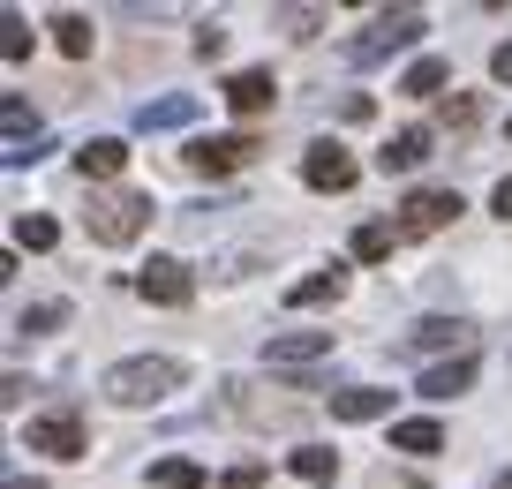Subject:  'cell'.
<instances>
[{
    "instance_id": "f1b7e54d",
    "label": "cell",
    "mask_w": 512,
    "mask_h": 489,
    "mask_svg": "<svg viewBox=\"0 0 512 489\" xmlns=\"http://www.w3.org/2000/svg\"><path fill=\"white\" fill-rule=\"evenodd\" d=\"M196 53H204V61H219V53H226V31H219V23H204V31H196Z\"/></svg>"
},
{
    "instance_id": "30bf717a",
    "label": "cell",
    "mask_w": 512,
    "mask_h": 489,
    "mask_svg": "<svg viewBox=\"0 0 512 489\" xmlns=\"http://www.w3.org/2000/svg\"><path fill=\"white\" fill-rule=\"evenodd\" d=\"M317 354H332V332H272L264 339V362L272 369H302V362H317Z\"/></svg>"
},
{
    "instance_id": "f546056e",
    "label": "cell",
    "mask_w": 512,
    "mask_h": 489,
    "mask_svg": "<svg viewBox=\"0 0 512 489\" xmlns=\"http://www.w3.org/2000/svg\"><path fill=\"white\" fill-rule=\"evenodd\" d=\"M445 121H452V128H467V121H475V98H467V91H460V98H445Z\"/></svg>"
},
{
    "instance_id": "6da1fadb",
    "label": "cell",
    "mask_w": 512,
    "mask_h": 489,
    "mask_svg": "<svg viewBox=\"0 0 512 489\" xmlns=\"http://www.w3.org/2000/svg\"><path fill=\"white\" fill-rule=\"evenodd\" d=\"M174 384H181L174 354H136V362H113L106 369V399H121V407H151V399H166Z\"/></svg>"
},
{
    "instance_id": "277c9868",
    "label": "cell",
    "mask_w": 512,
    "mask_h": 489,
    "mask_svg": "<svg viewBox=\"0 0 512 489\" xmlns=\"http://www.w3.org/2000/svg\"><path fill=\"white\" fill-rule=\"evenodd\" d=\"M256 151H264V143H256L249 128H234V136H196L181 158H189V174H234V166H249Z\"/></svg>"
},
{
    "instance_id": "2e32d148",
    "label": "cell",
    "mask_w": 512,
    "mask_h": 489,
    "mask_svg": "<svg viewBox=\"0 0 512 489\" xmlns=\"http://www.w3.org/2000/svg\"><path fill=\"white\" fill-rule=\"evenodd\" d=\"M332 414H339V422H377V414H392V392H377V384H347V392H332Z\"/></svg>"
},
{
    "instance_id": "d6a6232c",
    "label": "cell",
    "mask_w": 512,
    "mask_h": 489,
    "mask_svg": "<svg viewBox=\"0 0 512 489\" xmlns=\"http://www.w3.org/2000/svg\"><path fill=\"white\" fill-rule=\"evenodd\" d=\"M505 489H512V467H505Z\"/></svg>"
},
{
    "instance_id": "603a6c76",
    "label": "cell",
    "mask_w": 512,
    "mask_h": 489,
    "mask_svg": "<svg viewBox=\"0 0 512 489\" xmlns=\"http://www.w3.org/2000/svg\"><path fill=\"white\" fill-rule=\"evenodd\" d=\"M151 489H204V467H196V459H159V467H151Z\"/></svg>"
},
{
    "instance_id": "8fae6325",
    "label": "cell",
    "mask_w": 512,
    "mask_h": 489,
    "mask_svg": "<svg viewBox=\"0 0 512 489\" xmlns=\"http://www.w3.org/2000/svg\"><path fill=\"white\" fill-rule=\"evenodd\" d=\"M467 339H475L467 324H452V316H430V324H415L400 347H407V354H445V347H460V354H467Z\"/></svg>"
},
{
    "instance_id": "8992f818",
    "label": "cell",
    "mask_w": 512,
    "mask_h": 489,
    "mask_svg": "<svg viewBox=\"0 0 512 489\" xmlns=\"http://www.w3.org/2000/svg\"><path fill=\"white\" fill-rule=\"evenodd\" d=\"M23 444H31V452H53V459H83L91 452V437H83L76 414H38V422L23 429Z\"/></svg>"
},
{
    "instance_id": "9a60e30c",
    "label": "cell",
    "mask_w": 512,
    "mask_h": 489,
    "mask_svg": "<svg viewBox=\"0 0 512 489\" xmlns=\"http://www.w3.org/2000/svg\"><path fill=\"white\" fill-rule=\"evenodd\" d=\"M339 294H347V271H309V279H294L287 286V309H324V301H339Z\"/></svg>"
},
{
    "instance_id": "44dd1931",
    "label": "cell",
    "mask_w": 512,
    "mask_h": 489,
    "mask_svg": "<svg viewBox=\"0 0 512 489\" xmlns=\"http://www.w3.org/2000/svg\"><path fill=\"white\" fill-rule=\"evenodd\" d=\"M53 241H61V226H53L46 211H23V219H16V249H38V256H46Z\"/></svg>"
},
{
    "instance_id": "4fadbf2b",
    "label": "cell",
    "mask_w": 512,
    "mask_h": 489,
    "mask_svg": "<svg viewBox=\"0 0 512 489\" xmlns=\"http://www.w3.org/2000/svg\"><path fill=\"white\" fill-rule=\"evenodd\" d=\"M467 384H475V354H452V362L422 369V399H460Z\"/></svg>"
},
{
    "instance_id": "484cf974",
    "label": "cell",
    "mask_w": 512,
    "mask_h": 489,
    "mask_svg": "<svg viewBox=\"0 0 512 489\" xmlns=\"http://www.w3.org/2000/svg\"><path fill=\"white\" fill-rule=\"evenodd\" d=\"M53 324H68V301H38V309L16 316V332H53Z\"/></svg>"
},
{
    "instance_id": "4316f807",
    "label": "cell",
    "mask_w": 512,
    "mask_h": 489,
    "mask_svg": "<svg viewBox=\"0 0 512 489\" xmlns=\"http://www.w3.org/2000/svg\"><path fill=\"white\" fill-rule=\"evenodd\" d=\"M0 53H8V61L31 53V23H23V16H0Z\"/></svg>"
},
{
    "instance_id": "1f68e13d",
    "label": "cell",
    "mask_w": 512,
    "mask_h": 489,
    "mask_svg": "<svg viewBox=\"0 0 512 489\" xmlns=\"http://www.w3.org/2000/svg\"><path fill=\"white\" fill-rule=\"evenodd\" d=\"M490 76H497V83H512V46H497V53H490Z\"/></svg>"
},
{
    "instance_id": "3957f363",
    "label": "cell",
    "mask_w": 512,
    "mask_h": 489,
    "mask_svg": "<svg viewBox=\"0 0 512 489\" xmlns=\"http://www.w3.org/2000/svg\"><path fill=\"white\" fill-rule=\"evenodd\" d=\"M415 38H422V8H384L362 38H347V61L354 68H377V61H392V53H407Z\"/></svg>"
},
{
    "instance_id": "52a82bcc",
    "label": "cell",
    "mask_w": 512,
    "mask_h": 489,
    "mask_svg": "<svg viewBox=\"0 0 512 489\" xmlns=\"http://www.w3.org/2000/svg\"><path fill=\"white\" fill-rule=\"evenodd\" d=\"M460 219V196L452 189H415L400 204V234H437V226H452Z\"/></svg>"
},
{
    "instance_id": "7a4b0ae2",
    "label": "cell",
    "mask_w": 512,
    "mask_h": 489,
    "mask_svg": "<svg viewBox=\"0 0 512 489\" xmlns=\"http://www.w3.org/2000/svg\"><path fill=\"white\" fill-rule=\"evenodd\" d=\"M83 226H91V241H106V249H128V241L151 226V196L144 189H106V196H91Z\"/></svg>"
},
{
    "instance_id": "ba28073f",
    "label": "cell",
    "mask_w": 512,
    "mask_h": 489,
    "mask_svg": "<svg viewBox=\"0 0 512 489\" xmlns=\"http://www.w3.org/2000/svg\"><path fill=\"white\" fill-rule=\"evenodd\" d=\"M226 106H234L241 121L272 113V106H279V83H272V68H241V76H226Z\"/></svg>"
},
{
    "instance_id": "5bb4252c",
    "label": "cell",
    "mask_w": 512,
    "mask_h": 489,
    "mask_svg": "<svg viewBox=\"0 0 512 489\" xmlns=\"http://www.w3.org/2000/svg\"><path fill=\"white\" fill-rule=\"evenodd\" d=\"M76 166H83V181H113V174L128 166V143H121V136H91V143L76 151Z\"/></svg>"
},
{
    "instance_id": "cb8c5ba5",
    "label": "cell",
    "mask_w": 512,
    "mask_h": 489,
    "mask_svg": "<svg viewBox=\"0 0 512 489\" xmlns=\"http://www.w3.org/2000/svg\"><path fill=\"white\" fill-rule=\"evenodd\" d=\"M445 76H452L445 61H415V68L400 76V91H407V98H437V91H445Z\"/></svg>"
},
{
    "instance_id": "7c38bea8",
    "label": "cell",
    "mask_w": 512,
    "mask_h": 489,
    "mask_svg": "<svg viewBox=\"0 0 512 489\" xmlns=\"http://www.w3.org/2000/svg\"><path fill=\"white\" fill-rule=\"evenodd\" d=\"M422 158H430V128H400V136L377 151V174H415Z\"/></svg>"
},
{
    "instance_id": "836d02e7",
    "label": "cell",
    "mask_w": 512,
    "mask_h": 489,
    "mask_svg": "<svg viewBox=\"0 0 512 489\" xmlns=\"http://www.w3.org/2000/svg\"><path fill=\"white\" fill-rule=\"evenodd\" d=\"M505 128H512V121H505Z\"/></svg>"
},
{
    "instance_id": "d4e9b609",
    "label": "cell",
    "mask_w": 512,
    "mask_h": 489,
    "mask_svg": "<svg viewBox=\"0 0 512 489\" xmlns=\"http://www.w3.org/2000/svg\"><path fill=\"white\" fill-rule=\"evenodd\" d=\"M272 23H279L287 38H317V31H324V8H272Z\"/></svg>"
},
{
    "instance_id": "83f0119b",
    "label": "cell",
    "mask_w": 512,
    "mask_h": 489,
    "mask_svg": "<svg viewBox=\"0 0 512 489\" xmlns=\"http://www.w3.org/2000/svg\"><path fill=\"white\" fill-rule=\"evenodd\" d=\"M226 489H264V459H241V467L226 474Z\"/></svg>"
},
{
    "instance_id": "ac0fdd59",
    "label": "cell",
    "mask_w": 512,
    "mask_h": 489,
    "mask_svg": "<svg viewBox=\"0 0 512 489\" xmlns=\"http://www.w3.org/2000/svg\"><path fill=\"white\" fill-rule=\"evenodd\" d=\"M181 121H196V98H144L136 106V128H181Z\"/></svg>"
},
{
    "instance_id": "7402d4cb",
    "label": "cell",
    "mask_w": 512,
    "mask_h": 489,
    "mask_svg": "<svg viewBox=\"0 0 512 489\" xmlns=\"http://www.w3.org/2000/svg\"><path fill=\"white\" fill-rule=\"evenodd\" d=\"M287 467L302 474V482H332V474H339V459L324 452V444H302V452H287Z\"/></svg>"
},
{
    "instance_id": "ffe728a7",
    "label": "cell",
    "mask_w": 512,
    "mask_h": 489,
    "mask_svg": "<svg viewBox=\"0 0 512 489\" xmlns=\"http://www.w3.org/2000/svg\"><path fill=\"white\" fill-rule=\"evenodd\" d=\"M53 46H61L68 61H83V53H91V16H53Z\"/></svg>"
},
{
    "instance_id": "e0dca14e",
    "label": "cell",
    "mask_w": 512,
    "mask_h": 489,
    "mask_svg": "<svg viewBox=\"0 0 512 489\" xmlns=\"http://www.w3.org/2000/svg\"><path fill=\"white\" fill-rule=\"evenodd\" d=\"M392 452L430 459V452H445V429H437V422H392Z\"/></svg>"
},
{
    "instance_id": "d6986e66",
    "label": "cell",
    "mask_w": 512,
    "mask_h": 489,
    "mask_svg": "<svg viewBox=\"0 0 512 489\" xmlns=\"http://www.w3.org/2000/svg\"><path fill=\"white\" fill-rule=\"evenodd\" d=\"M400 226H377V219H369V226H354V256H362V264H384V256H392V249H400Z\"/></svg>"
},
{
    "instance_id": "9c48e42d",
    "label": "cell",
    "mask_w": 512,
    "mask_h": 489,
    "mask_svg": "<svg viewBox=\"0 0 512 489\" xmlns=\"http://www.w3.org/2000/svg\"><path fill=\"white\" fill-rule=\"evenodd\" d=\"M302 181H309V189H324V196H339V189H354V158L339 151V143H309Z\"/></svg>"
},
{
    "instance_id": "5b68a950",
    "label": "cell",
    "mask_w": 512,
    "mask_h": 489,
    "mask_svg": "<svg viewBox=\"0 0 512 489\" xmlns=\"http://www.w3.org/2000/svg\"><path fill=\"white\" fill-rule=\"evenodd\" d=\"M136 294L159 301V309H189V301H196V279H189V264H181V256H151V264L136 271Z\"/></svg>"
},
{
    "instance_id": "4dcf8cb0",
    "label": "cell",
    "mask_w": 512,
    "mask_h": 489,
    "mask_svg": "<svg viewBox=\"0 0 512 489\" xmlns=\"http://www.w3.org/2000/svg\"><path fill=\"white\" fill-rule=\"evenodd\" d=\"M490 204H497V219L512 226V174H505V181H497V189H490Z\"/></svg>"
}]
</instances>
